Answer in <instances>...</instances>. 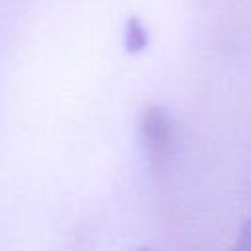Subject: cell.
I'll use <instances>...</instances> for the list:
<instances>
[{"mask_svg": "<svg viewBox=\"0 0 251 251\" xmlns=\"http://www.w3.org/2000/svg\"><path fill=\"white\" fill-rule=\"evenodd\" d=\"M249 249V245H247V233H245V229H243V233H241V239H239V243L231 249V251H247Z\"/></svg>", "mask_w": 251, "mask_h": 251, "instance_id": "3957f363", "label": "cell"}, {"mask_svg": "<svg viewBox=\"0 0 251 251\" xmlns=\"http://www.w3.org/2000/svg\"><path fill=\"white\" fill-rule=\"evenodd\" d=\"M145 147L157 165H163L173 149V124L163 108H147L141 120Z\"/></svg>", "mask_w": 251, "mask_h": 251, "instance_id": "6da1fadb", "label": "cell"}, {"mask_svg": "<svg viewBox=\"0 0 251 251\" xmlns=\"http://www.w3.org/2000/svg\"><path fill=\"white\" fill-rule=\"evenodd\" d=\"M126 39H127V47L131 51H137V49H143V45L147 41V35H145L143 27L137 22H131L129 24V29L126 33Z\"/></svg>", "mask_w": 251, "mask_h": 251, "instance_id": "7a4b0ae2", "label": "cell"}]
</instances>
